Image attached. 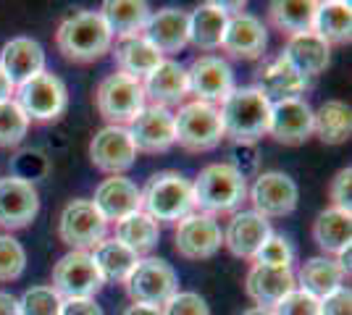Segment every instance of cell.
Listing matches in <instances>:
<instances>
[{
    "label": "cell",
    "instance_id": "46",
    "mask_svg": "<svg viewBox=\"0 0 352 315\" xmlns=\"http://www.w3.org/2000/svg\"><path fill=\"white\" fill-rule=\"evenodd\" d=\"M0 315H21L19 313V300L11 292H0Z\"/></svg>",
    "mask_w": 352,
    "mask_h": 315
},
{
    "label": "cell",
    "instance_id": "39",
    "mask_svg": "<svg viewBox=\"0 0 352 315\" xmlns=\"http://www.w3.org/2000/svg\"><path fill=\"white\" fill-rule=\"evenodd\" d=\"M27 268V250L11 234H0V281H16Z\"/></svg>",
    "mask_w": 352,
    "mask_h": 315
},
{
    "label": "cell",
    "instance_id": "18",
    "mask_svg": "<svg viewBox=\"0 0 352 315\" xmlns=\"http://www.w3.org/2000/svg\"><path fill=\"white\" fill-rule=\"evenodd\" d=\"M268 135L281 145H302L313 137V108L305 97H292V100H279L271 103V124Z\"/></svg>",
    "mask_w": 352,
    "mask_h": 315
},
{
    "label": "cell",
    "instance_id": "42",
    "mask_svg": "<svg viewBox=\"0 0 352 315\" xmlns=\"http://www.w3.org/2000/svg\"><path fill=\"white\" fill-rule=\"evenodd\" d=\"M274 315H321V302L302 289H292L274 307Z\"/></svg>",
    "mask_w": 352,
    "mask_h": 315
},
{
    "label": "cell",
    "instance_id": "2",
    "mask_svg": "<svg viewBox=\"0 0 352 315\" xmlns=\"http://www.w3.org/2000/svg\"><path fill=\"white\" fill-rule=\"evenodd\" d=\"M192 192L195 208L216 218L221 213H236L242 208V202L248 200V179L226 161L210 163L192 181Z\"/></svg>",
    "mask_w": 352,
    "mask_h": 315
},
{
    "label": "cell",
    "instance_id": "9",
    "mask_svg": "<svg viewBox=\"0 0 352 315\" xmlns=\"http://www.w3.org/2000/svg\"><path fill=\"white\" fill-rule=\"evenodd\" d=\"M108 234V221L98 213L92 200H72L60 210L58 237L66 247L79 253H92Z\"/></svg>",
    "mask_w": 352,
    "mask_h": 315
},
{
    "label": "cell",
    "instance_id": "47",
    "mask_svg": "<svg viewBox=\"0 0 352 315\" xmlns=\"http://www.w3.org/2000/svg\"><path fill=\"white\" fill-rule=\"evenodd\" d=\"M14 92H16V87L11 84V79H8V76H6V71L0 69V103L14 100Z\"/></svg>",
    "mask_w": 352,
    "mask_h": 315
},
{
    "label": "cell",
    "instance_id": "4",
    "mask_svg": "<svg viewBox=\"0 0 352 315\" xmlns=\"http://www.w3.org/2000/svg\"><path fill=\"white\" fill-rule=\"evenodd\" d=\"M142 192V210L153 221H174L179 224L195 213L192 181L179 171H158L147 179Z\"/></svg>",
    "mask_w": 352,
    "mask_h": 315
},
{
    "label": "cell",
    "instance_id": "22",
    "mask_svg": "<svg viewBox=\"0 0 352 315\" xmlns=\"http://www.w3.org/2000/svg\"><path fill=\"white\" fill-rule=\"evenodd\" d=\"M145 90V100H150V105H184V97L190 95L187 87V69L182 63H176L171 58H163L142 82Z\"/></svg>",
    "mask_w": 352,
    "mask_h": 315
},
{
    "label": "cell",
    "instance_id": "31",
    "mask_svg": "<svg viewBox=\"0 0 352 315\" xmlns=\"http://www.w3.org/2000/svg\"><path fill=\"white\" fill-rule=\"evenodd\" d=\"M103 16L105 27L111 30L113 37H132L142 34L147 19H150V5L142 0H105L103 8L98 11Z\"/></svg>",
    "mask_w": 352,
    "mask_h": 315
},
{
    "label": "cell",
    "instance_id": "43",
    "mask_svg": "<svg viewBox=\"0 0 352 315\" xmlns=\"http://www.w3.org/2000/svg\"><path fill=\"white\" fill-rule=\"evenodd\" d=\"M329 197H331V208L350 213L352 208V168L344 165L334 174V179L329 184Z\"/></svg>",
    "mask_w": 352,
    "mask_h": 315
},
{
    "label": "cell",
    "instance_id": "1",
    "mask_svg": "<svg viewBox=\"0 0 352 315\" xmlns=\"http://www.w3.org/2000/svg\"><path fill=\"white\" fill-rule=\"evenodd\" d=\"M219 113L223 137H229L234 145H255L258 139L268 137L271 103L255 87H234V92L221 103Z\"/></svg>",
    "mask_w": 352,
    "mask_h": 315
},
{
    "label": "cell",
    "instance_id": "33",
    "mask_svg": "<svg viewBox=\"0 0 352 315\" xmlns=\"http://www.w3.org/2000/svg\"><path fill=\"white\" fill-rule=\"evenodd\" d=\"M313 32H316L321 40H326L329 45H347L352 40L350 3H342V0L318 3L316 19H313Z\"/></svg>",
    "mask_w": 352,
    "mask_h": 315
},
{
    "label": "cell",
    "instance_id": "36",
    "mask_svg": "<svg viewBox=\"0 0 352 315\" xmlns=\"http://www.w3.org/2000/svg\"><path fill=\"white\" fill-rule=\"evenodd\" d=\"M316 8H318L316 0H274L268 5V19L281 34L294 37V34L313 32Z\"/></svg>",
    "mask_w": 352,
    "mask_h": 315
},
{
    "label": "cell",
    "instance_id": "21",
    "mask_svg": "<svg viewBox=\"0 0 352 315\" xmlns=\"http://www.w3.org/2000/svg\"><path fill=\"white\" fill-rule=\"evenodd\" d=\"M92 205L98 208V213L103 215L108 224L111 221L118 224L121 218H126V215H132L137 210H142V192L126 176H108L95 189Z\"/></svg>",
    "mask_w": 352,
    "mask_h": 315
},
{
    "label": "cell",
    "instance_id": "17",
    "mask_svg": "<svg viewBox=\"0 0 352 315\" xmlns=\"http://www.w3.org/2000/svg\"><path fill=\"white\" fill-rule=\"evenodd\" d=\"M221 47L232 58L258 60L265 53V47H268V30H265V24L258 16L239 11V14L229 16Z\"/></svg>",
    "mask_w": 352,
    "mask_h": 315
},
{
    "label": "cell",
    "instance_id": "19",
    "mask_svg": "<svg viewBox=\"0 0 352 315\" xmlns=\"http://www.w3.org/2000/svg\"><path fill=\"white\" fill-rule=\"evenodd\" d=\"M271 234L274 229L268 218L258 215L255 210H236L223 231V247L234 257L252 260Z\"/></svg>",
    "mask_w": 352,
    "mask_h": 315
},
{
    "label": "cell",
    "instance_id": "23",
    "mask_svg": "<svg viewBox=\"0 0 352 315\" xmlns=\"http://www.w3.org/2000/svg\"><path fill=\"white\" fill-rule=\"evenodd\" d=\"M292 289H297L292 268H271V266H258L252 263L245 279V292L258 307H276Z\"/></svg>",
    "mask_w": 352,
    "mask_h": 315
},
{
    "label": "cell",
    "instance_id": "38",
    "mask_svg": "<svg viewBox=\"0 0 352 315\" xmlns=\"http://www.w3.org/2000/svg\"><path fill=\"white\" fill-rule=\"evenodd\" d=\"M63 300L53 286H32L19 300V313L21 315H60Z\"/></svg>",
    "mask_w": 352,
    "mask_h": 315
},
{
    "label": "cell",
    "instance_id": "32",
    "mask_svg": "<svg viewBox=\"0 0 352 315\" xmlns=\"http://www.w3.org/2000/svg\"><path fill=\"white\" fill-rule=\"evenodd\" d=\"M313 135L323 145H344L352 135V108L342 100H326L313 110Z\"/></svg>",
    "mask_w": 352,
    "mask_h": 315
},
{
    "label": "cell",
    "instance_id": "37",
    "mask_svg": "<svg viewBox=\"0 0 352 315\" xmlns=\"http://www.w3.org/2000/svg\"><path fill=\"white\" fill-rule=\"evenodd\" d=\"M30 124L16 100L0 103V148H19L30 132Z\"/></svg>",
    "mask_w": 352,
    "mask_h": 315
},
{
    "label": "cell",
    "instance_id": "24",
    "mask_svg": "<svg viewBox=\"0 0 352 315\" xmlns=\"http://www.w3.org/2000/svg\"><path fill=\"white\" fill-rule=\"evenodd\" d=\"M0 69L11 79V84L19 87L30 82L32 76L45 71V50L32 37H14L0 50Z\"/></svg>",
    "mask_w": 352,
    "mask_h": 315
},
{
    "label": "cell",
    "instance_id": "7",
    "mask_svg": "<svg viewBox=\"0 0 352 315\" xmlns=\"http://www.w3.org/2000/svg\"><path fill=\"white\" fill-rule=\"evenodd\" d=\"M16 103L30 121H56L69 108V90L63 79L50 71L32 76L30 82L16 87Z\"/></svg>",
    "mask_w": 352,
    "mask_h": 315
},
{
    "label": "cell",
    "instance_id": "5",
    "mask_svg": "<svg viewBox=\"0 0 352 315\" xmlns=\"http://www.w3.org/2000/svg\"><path fill=\"white\" fill-rule=\"evenodd\" d=\"M174 129L179 148L190 152L216 150L223 139L219 105L200 103V100L179 105V110L174 113Z\"/></svg>",
    "mask_w": 352,
    "mask_h": 315
},
{
    "label": "cell",
    "instance_id": "30",
    "mask_svg": "<svg viewBox=\"0 0 352 315\" xmlns=\"http://www.w3.org/2000/svg\"><path fill=\"white\" fill-rule=\"evenodd\" d=\"M229 14L221 8V3H203L190 14V43L203 53H213L221 47L226 32Z\"/></svg>",
    "mask_w": 352,
    "mask_h": 315
},
{
    "label": "cell",
    "instance_id": "25",
    "mask_svg": "<svg viewBox=\"0 0 352 315\" xmlns=\"http://www.w3.org/2000/svg\"><path fill=\"white\" fill-rule=\"evenodd\" d=\"M255 90L263 92L268 97V103H279V100L302 97V92L308 90V79L300 74L284 56H276L258 71Z\"/></svg>",
    "mask_w": 352,
    "mask_h": 315
},
{
    "label": "cell",
    "instance_id": "12",
    "mask_svg": "<svg viewBox=\"0 0 352 315\" xmlns=\"http://www.w3.org/2000/svg\"><path fill=\"white\" fill-rule=\"evenodd\" d=\"M187 87L200 103L219 105L234 92V71L221 56L203 53L187 69Z\"/></svg>",
    "mask_w": 352,
    "mask_h": 315
},
{
    "label": "cell",
    "instance_id": "44",
    "mask_svg": "<svg viewBox=\"0 0 352 315\" xmlns=\"http://www.w3.org/2000/svg\"><path fill=\"white\" fill-rule=\"evenodd\" d=\"M321 302V315H352V292L350 286H339L337 292L326 294Z\"/></svg>",
    "mask_w": 352,
    "mask_h": 315
},
{
    "label": "cell",
    "instance_id": "15",
    "mask_svg": "<svg viewBox=\"0 0 352 315\" xmlns=\"http://www.w3.org/2000/svg\"><path fill=\"white\" fill-rule=\"evenodd\" d=\"M137 152H158L171 150L176 145V129H174V113L161 105H145V110L126 126Z\"/></svg>",
    "mask_w": 352,
    "mask_h": 315
},
{
    "label": "cell",
    "instance_id": "28",
    "mask_svg": "<svg viewBox=\"0 0 352 315\" xmlns=\"http://www.w3.org/2000/svg\"><path fill=\"white\" fill-rule=\"evenodd\" d=\"M113 50V58L118 63L121 74H129L134 79H145L158 63L163 60V56L145 40V34H132V37H118Z\"/></svg>",
    "mask_w": 352,
    "mask_h": 315
},
{
    "label": "cell",
    "instance_id": "34",
    "mask_svg": "<svg viewBox=\"0 0 352 315\" xmlns=\"http://www.w3.org/2000/svg\"><path fill=\"white\" fill-rule=\"evenodd\" d=\"M89 255L95 260V266L100 270L105 284H108V281L124 284V281L132 276V270L137 268V263L142 260V257L134 255L132 250H129L126 244H121L118 240H103Z\"/></svg>",
    "mask_w": 352,
    "mask_h": 315
},
{
    "label": "cell",
    "instance_id": "40",
    "mask_svg": "<svg viewBox=\"0 0 352 315\" xmlns=\"http://www.w3.org/2000/svg\"><path fill=\"white\" fill-rule=\"evenodd\" d=\"M252 260H255L258 266H271V268H292L294 244L287 240L284 234H271Z\"/></svg>",
    "mask_w": 352,
    "mask_h": 315
},
{
    "label": "cell",
    "instance_id": "35",
    "mask_svg": "<svg viewBox=\"0 0 352 315\" xmlns=\"http://www.w3.org/2000/svg\"><path fill=\"white\" fill-rule=\"evenodd\" d=\"M113 240L126 244L134 255H150L155 250L158 240H161V226H158V221H153L145 210H137V213L118 221Z\"/></svg>",
    "mask_w": 352,
    "mask_h": 315
},
{
    "label": "cell",
    "instance_id": "11",
    "mask_svg": "<svg viewBox=\"0 0 352 315\" xmlns=\"http://www.w3.org/2000/svg\"><path fill=\"white\" fill-rule=\"evenodd\" d=\"M248 197L252 210L263 218H281L297 208L300 189L289 174L284 171H263L258 174L252 187H248Z\"/></svg>",
    "mask_w": 352,
    "mask_h": 315
},
{
    "label": "cell",
    "instance_id": "13",
    "mask_svg": "<svg viewBox=\"0 0 352 315\" xmlns=\"http://www.w3.org/2000/svg\"><path fill=\"white\" fill-rule=\"evenodd\" d=\"M223 231L219 221L206 213H190L174 229V250L184 260H208L221 250Z\"/></svg>",
    "mask_w": 352,
    "mask_h": 315
},
{
    "label": "cell",
    "instance_id": "10",
    "mask_svg": "<svg viewBox=\"0 0 352 315\" xmlns=\"http://www.w3.org/2000/svg\"><path fill=\"white\" fill-rule=\"evenodd\" d=\"M103 286V276L89 253L72 250L53 266V289L60 300H95Z\"/></svg>",
    "mask_w": 352,
    "mask_h": 315
},
{
    "label": "cell",
    "instance_id": "6",
    "mask_svg": "<svg viewBox=\"0 0 352 315\" xmlns=\"http://www.w3.org/2000/svg\"><path fill=\"white\" fill-rule=\"evenodd\" d=\"M95 105L108 126H129L147 105L142 82L121 71L108 74L95 90Z\"/></svg>",
    "mask_w": 352,
    "mask_h": 315
},
{
    "label": "cell",
    "instance_id": "16",
    "mask_svg": "<svg viewBox=\"0 0 352 315\" xmlns=\"http://www.w3.org/2000/svg\"><path fill=\"white\" fill-rule=\"evenodd\" d=\"M40 213V192L32 181L6 176L0 179V226L16 231L27 229Z\"/></svg>",
    "mask_w": 352,
    "mask_h": 315
},
{
    "label": "cell",
    "instance_id": "14",
    "mask_svg": "<svg viewBox=\"0 0 352 315\" xmlns=\"http://www.w3.org/2000/svg\"><path fill=\"white\" fill-rule=\"evenodd\" d=\"M89 161L111 176H121L137 161V148L126 126H103L89 142Z\"/></svg>",
    "mask_w": 352,
    "mask_h": 315
},
{
    "label": "cell",
    "instance_id": "27",
    "mask_svg": "<svg viewBox=\"0 0 352 315\" xmlns=\"http://www.w3.org/2000/svg\"><path fill=\"white\" fill-rule=\"evenodd\" d=\"M344 279H347V273L342 270V266L334 257L329 255L308 257L300 266V270L294 273L297 289L313 294L316 300H323L326 294H331V292H337L339 286H344Z\"/></svg>",
    "mask_w": 352,
    "mask_h": 315
},
{
    "label": "cell",
    "instance_id": "48",
    "mask_svg": "<svg viewBox=\"0 0 352 315\" xmlns=\"http://www.w3.org/2000/svg\"><path fill=\"white\" fill-rule=\"evenodd\" d=\"M124 315H161V307H153V305H140V302H134L129 305Z\"/></svg>",
    "mask_w": 352,
    "mask_h": 315
},
{
    "label": "cell",
    "instance_id": "20",
    "mask_svg": "<svg viewBox=\"0 0 352 315\" xmlns=\"http://www.w3.org/2000/svg\"><path fill=\"white\" fill-rule=\"evenodd\" d=\"M142 34L161 56L179 53L190 45V14L182 8H161L150 14Z\"/></svg>",
    "mask_w": 352,
    "mask_h": 315
},
{
    "label": "cell",
    "instance_id": "3",
    "mask_svg": "<svg viewBox=\"0 0 352 315\" xmlns=\"http://www.w3.org/2000/svg\"><path fill=\"white\" fill-rule=\"evenodd\" d=\"M56 45L60 56L72 63H92L113 47V34L98 11H79L58 27Z\"/></svg>",
    "mask_w": 352,
    "mask_h": 315
},
{
    "label": "cell",
    "instance_id": "45",
    "mask_svg": "<svg viewBox=\"0 0 352 315\" xmlns=\"http://www.w3.org/2000/svg\"><path fill=\"white\" fill-rule=\"evenodd\" d=\"M60 315H103L95 300H63Z\"/></svg>",
    "mask_w": 352,
    "mask_h": 315
},
{
    "label": "cell",
    "instance_id": "26",
    "mask_svg": "<svg viewBox=\"0 0 352 315\" xmlns=\"http://www.w3.org/2000/svg\"><path fill=\"white\" fill-rule=\"evenodd\" d=\"M281 56L289 60L305 79H310V76H321L329 69L331 45L326 40H321L316 32H305V34L289 37L284 50H281Z\"/></svg>",
    "mask_w": 352,
    "mask_h": 315
},
{
    "label": "cell",
    "instance_id": "29",
    "mask_svg": "<svg viewBox=\"0 0 352 315\" xmlns=\"http://www.w3.org/2000/svg\"><path fill=\"white\" fill-rule=\"evenodd\" d=\"M313 240L323 250V255H342L352 244V213L329 208L321 210L313 221Z\"/></svg>",
    "mask_w": 352,
    "mask_h": 315
},
{
    "label": "cell",
    "instance_id": "41",
    "mask_svg": "<svg viewBox=\"0 0 352 315\" xmlns=\"http://www.w3.org/2000/svg\"><path fill=\"white\" fill-rule=\"evenodd\" d=\"M161 315H210V307L197 292H176L161 307Z\"/></svg>",
    "mask_w": 352,
    "mask_h": 315
},
{
    "label": "cell",
    "instance_id": "49",
    "mask_svg": "<svg viewBox=\"0 0 352 315\" xmlns=\"http://www.w3.org/2000/svg\"><path fill=\"white\" fill-rule=\"evenodd\" d=\"M242 315H274V310H271V307H258V305H255V307H248Z\"/></svg>",
    "mask_w": 352,
    "mask_h": 315
},
{
    "label": "cell",
    "instance_id": "8",
    "mask_svg": "<svg viewBox=\"0 0 352 315\" xmlns=\"http://www.w3.org/2000/svg\"><path fill=\"white\" fill-rule=\"evenodd\" d=\"M124 286L132 302L163 307L179 292V273L171 263H166L161 257H145L137 263V268L124 281Z\"/></svg>",
    "mask_w": 352,
    "mask_h": 315
}]
</instances>
